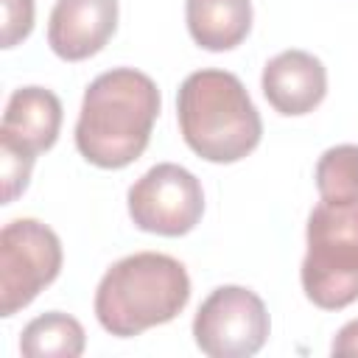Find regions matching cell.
<instances>
[{"instance_id": "14", "label": "cell", "mask_w": 358, "mask_h": 358, "mask_svg": "<svg viewBox=\"0 0 358 358\" xmlns=\"http://www.w3.org/2000/svg\"><path fill=\"white\" fill-rule=\"evenodd\" d=\"M36 157H28L22 151H14L8 145H0V179H3V204H11L31 179V168H34Z\"/></svg>"}, {"instance_id": "9", "label": "cell", "mask_w": 358, "mask_h": 358, "mask_svg": "<svg viewBox=\"0 0 358 358\" xmlns=\"http://www.w3.org/2000/svg\"><path fill=\"white\" fill-rule=\"evenodd\" d=\"M266 101L285 117L313 112L327 92V70L308 50H282L266 62L260 78Z\"/></svg>"}, {"instance_id": "5", "label": "cell", "mask_w": 358, "mask_h": 358, "mask_svg": "<svg viewBox=\"0 0 358 358\" xmlns=\"http://www.w3.org/2000/svg\"><path fill=\"white\" fill-rule=\"evenodd\" d=\"M62 241L36 218H14L0 232V316H14L62 271Z\"/></svg>"}, {"instance_id": "2", "label": "cell", "mask_w": 358, "mask_h": 358, "mask_svg": "<svg viewBox=\"0 0 358 358\" xmlns=\"http://www.w3.org/2000/svg\"><path fill=\"white\" fill-rule=\"evenodd\" d=\"M176 115L187 148L207 162H238L263 137L260 112L241 78L227 70L190 73L176 95Z\"/></svg>"}, {"instance_id": "4", "label": "cell", "mask_w": 358, "mask_h": 358, "mask_svg": "<svg viewBox=\"0 0 358 358\" xmlns=\"http://www.w3.org/2000/svg\"><path fill=\"white\" fill-rule=\"evenodd\" d=\"M308 252L299 268L305 296L322 310L358 299V201H319L308 215Z\"/></svg>"}, {"instance_id": "10", "label": "cell", "mask_w": 358, "mask_h": 358, "mask_svg": "<svg viewBox=\"0 0 358 358\" xmlns=\"http://www.w3.org/2000/svg\"><path fill=\"white\" fill-rule=\"evenodd\" d=\"M62 129V101L45 87H20L11 92L3 123L0 145L36 157L53 148Z\"/></svg>"}, {"instance_id": "8", "label": "cell", "mask_w": 358, "mask_h": 358, "mask_svg": "<svg viewBox=\"0 0 358 358\" xmlns=\"http://www.w3.org/2000/svg\"><path fill=\"white\" fill-rule=\"evenodd\" d=\"M117 28V0H56L48 45L64 62L95 56Z\"/></svg>"}, {"instance_id": "15", "label": "cell", "mask_w": 358, "mask_h": 358, "mask_svg": "<svg viewBox=\"0 0 358 358\" xmlns=\"http://www.w3.org/2000/svg\"><path fill=\"white\" fill-rule=\"evenodd\" d=\"M34 28V0H3V48H14Z\"/></svg>"}, {"instance_id": "6", "label": "cell", "mask_w": 358, "mask_h": 358, "mask_svg": "<svg viewBox=\"0 0 358 358\" xmlns=\"http://www.w3.org/2000/svg\"><path fill=\"white\" fill-rule=\"evenodd\" d=\"M268 310L243 285L215 288L193 316L196 347L210 358H249L268 338Z\"/></svg>"}, {"instance_id": "3", "label": "cell", "mask_w": 358, "mask_h": 358, "mask_svg": "<svg viewBox=\"0 0 358 358\" xmlns=\"http://www.w3.org/2000/svg\"><path fill=\"white\" fill-rule=\"evenodd\" d=\"M190 299L185 266L162 252H137L106 268L95 291V316L117 338L176 319Z\"/></svg>"}, {"instance_id": "7", "label": "cell", "mask_w": 358, "mask_h": 358, "mask_svg": "<svg viewBox=\"0 0 358 358\" xmlns=\"http://www.w3.org/2000/svg\"><path fill=\"white\" fill-rule=\"evenodd\" d=\"M129 215L143 232L179 238L196 229L204 213L201 182L182 165L159 162L129 187Z\"/></svg>"}, {"instance_id": "12", "label": "cell", "mask_w": 358, "mask_h": 358, "mask_svg": "<svg viewBox=\"0 0 358 358\" xmlns=\"http://www.w3.org/2000/svg\"><path fill=\"white\" fill-rule=\"evenodd\" d=\"M87 336L78 319L50 310L31 319L20 336V352L25 358H78Z\"/></svg>"}, {"instance_id": "13", "label": "cell", "mask_w": 358, "mask_h": 358, "mask_svg": "<svg viewBox=\"0 0 358 358\" xmlns=\"http://www.w3.org/2000/svg\"><path fill=\"white\" fill-rule=\"evenodd\" d=\"M316 187L322 201L352 204L358 201V145H333L316 162Z\"/></svg>"}, {"instance_id": "1", "label": "cell", "mask_w": 358, "mask_h": 358, "mask_svg": "<svg viewBox=\"0 0 358 358\" xmlns=\"http://www.w3.org/2000/svg\"><path fill=\"white\" fill-rule=\"evenodd\" d=\"M159 103V90L151 76L134 67L101 73L81 101L76 123L78 154L106 171L131 165L151 140Z\"/></svg>"}, {"instance_id": "11", "label": "cell", "mask_w": 358, "mask_h": 358, "mask_svg": "<svg viewBox=\"0 0 358 358\" xmlns=\"http://www.w3.org/2000/svg\"><path fill=\"white\" fill-rule=\"evenodd\" d=\"M193 42L204 50H232L252 28V0H185Z\"/></svg>"}, {"instance_id": "16", "label": "cell", "mask_w": 358, "mask_h": 358, "mask_svg": "<svg viewBox=\"0 0 358 358\" xmlns=\"http://www.w3.org/2000/svg\"><path fill=\"white\" fill-rule=\"evenodd\" d=\"M330 352H333V355H358V319L347 322V324L336 333V338H333V344H330Z\"/></svg>"}]
</instances>
